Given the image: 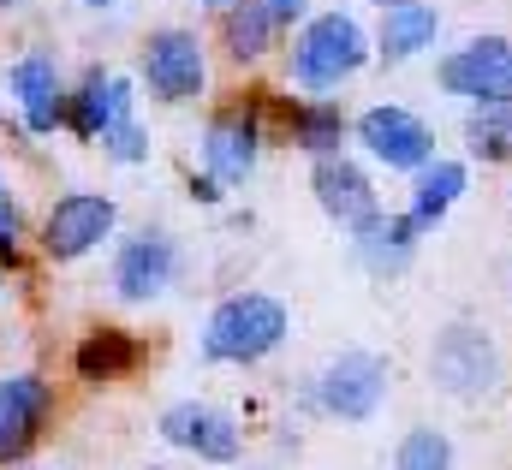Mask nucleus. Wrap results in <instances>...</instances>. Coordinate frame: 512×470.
I'll list each match as a JSON object with an SVG mask.
<instances>
[{"label":"nucleus","instance_id":"obj_1","mask_svg":"<svg viewBox=\"0 0 512 470\" xmlns=\"http://www.w3.org/2000/svg\"><path fill=\"white\" fill-rule=\"evenodd\" d=\"M370 54H376V36L352 12H316L298 24L286 48V84H298L304 96H334L370 66Z\"/></svg>","mask_w":512,"mask_h":470},{"label":"nucleus","instance_id":"obj_2","mask_svg":"<svg viewBox=\"0 0 512 470\" xmlns=\"http://www.w3.org/2000/svg\"><path fill=\"white\" fill-rule=\"evenodd\" d=\"M292 334V310L274 292H233L209 310L197 352L203 363H262L286 346Z\"/></svg>","mask_w":512,"mask_h":470},{"label":"nucleus","instance_id":"obj_3","mask_svg":"<svg viewBox=\"0 0 512 470\" xmlns=\"http://www.w3.org/2000/svg\"><path fill=\"white\" fill-rule=\"evenodd\" d=\"M137 78H143L149 96L167 102V108L197 102V96L209 90V48H203V36H197V30H179V24L149 30V42H143V54H137Z\"/></svg>","mask_w":512,"mask_h":470},{"label":"nucleus","instance_id":"obj_4","mask_svg":"<svg viewBox=\"0 0 512 470\" xmlns=\"http://www.w3.org/2000/svg\"><path fill=\"white\" fill-rule=\"evenodd\" d=\"M429 381L447 399H483L501 387V346L477 322H453L429 346Z\"/></svg>","mask_w":512,"mask_h":470},{"label":"nucleus","instance_id":"obj_5","mask_svg":"<svg viewBox=\"0 0 512 470\" xmlns=\"http://www.w3.org/2000/svg\"><path fill=\"white\" fill-rule=\"evenodd\" d=\"M179 268H185L179 238L161 233V227H143V233L120 238V250L108 262V286L120 304H155L179 286Z\"/></svg>","mask_w":512,"mask_h":470},{"label":"nucleus","instance_id":"obj_6","mask_svg":"<svg viewBox=\"0 0 512 470\" xmlns=\"http://www.w3.org/2000/svg\"><path fill=\"white\" fill-rule=\"evenodd\" d=\"M120 227V203L108 191H66L54 197V209L42 215V256L48 262H84L90 250H102Z\"/></svg>","mask_w":512,"mask_h":470},{"label":"nucleus","instance_id":"obj_7","mask_svg":"<svg viewBox=\"0 0 512 470\" xmlns=\"http://www.w3.org/2000/svg\"><path fill=\"white\" fill-rule=\"evenodd\" d=\"M387 381H393L387 357L352 346V352L328 357L322 375H316L310 387H316V405H322L328 417H340V423H370V417L382 411V399H387Z\"/></svg>","mask_w":512,"mask_h":470},{"label":"nucleus","instance_id":"obj_8","mask_svg":"<svg viewBox=\"0 0 512 470\" xmlns=\"http://www.w3.org/2000/svg\"><path fill=\"white\" fill-rule=\"evenodd\" d=\"M435 84L459 102H512V42L507 36H471L465 48L435 60Z\"/></svg>","mask_w":512,"mask_h":470},{"label":"nucleus","instance_id":"obj_9","mask_svg":"<svg viewBox=\"0 0 512 470\" xmlns=\"http://www.w3.org/2000/svg\"><path fill=\"white\" fill-rule=\"evenodd\" d=\"M352 137L364 143V155H370L376 167H387V173H417V167L435 155L429 119H417L411 108H399V102L364 108V114L352 119Z\"/></svg>","mask_w":512,"mask_h":470},{"label":"nucleus","instance_id":"obj_10","mask_svg":"<svg viewBox=\"0 0 512 470\" xmlns=\"http://www.w3.org/2000/svg\"><path fill=\"white\" fill-rule=\"evenodd\" d=\"M6 90L18 102V119L30 137H48L66 125V72H60V54L54 48H24L12 66H6Z\"/></svg>","mask_w":512,"mask_h":470},{"label":"nucleus","instance_id":"obj_11","mask_svg":"<svg viewBox=\"0 0 512 470\" xmlns=\"http://www.w3.org/2000/svg\"><path fill=\"white\" fill-rule=\"evenodd\" d=\"M155 429H161L167 447H179V453H191V459H203V465H239V453H245V429H239L227 411L203 405V399L167 405V411L155 417Z\"/></svg>","mask_w":512,"mask_h":470},{"label":"nucleus","instance_id":"obj_12","mask_svg":"<svg viewBox=\"0 0 512 470\" xmlns=\"http://www.w3.org/2000/svg\"><path fill=\"white\" fill-rule=\"evenodd\" d=\"M310 191H316V209H322L328 221H340L346 233L382 209L370 167H364V161H352L346 149H340V155H316V161H310Z\"/></svg>","mask_w":512,"mask_h":470},{"label":"nucleus","instance_id":"obj_13","mask_svg":"<svg viewBox=\"0 0 512 470\" xmlns=\"http://www.w3.org/2000/svg\"><path fill=\"white\" fill-rule=\"evenodd\" d=\"M262 161V119L251 108H221V114L203 125V173L221 179L227 191L245 185Z\"/></svg>","mask_w":512,"mask_h":470},{"label":"nucleus","instance_id":"obj_14","mask_svg":"<svg viewBox=\"0 0 512 470\" xmlns=\"http://www.w3.org/2000/svg\"><path fill=\"white\" fill-rule=\"evenodd\" d=\"M54 417V387L42 375H6L0 381V465H18Z\"/></svg>","mask_w":512,"mask_h":470},{"label":"nucleus","instance_id":"obj_15","mask_svg":"<svg viewBox=\"0 0 512 470\" xmlns=\"http://www.w3.org/2000/svg\"><path fill=\"white\" fill-rule=\"evenodd\" d=\"M131 102H137V84L126 72H108V66H90L72 96H66V125L84 137V143H102L120 119H131Z\"/></svg>","mask_w":512,"mask_h":470},{"label":"nucleus","instance_id":"obj_16","mask_svg":"<svg viewBox=\"0 0 512 470\" xmlns=\"http://www.w3.org/2000/svg\"><path fill=\"white\" fill-rule=\"evenodd\" d=\"M417 215L405 209V215H370V221H358L352 227V256L376 274V280H387V274H405L411 268V256H417Z\"/></svg>","mask_w":512,"mask_h":470},{"label":"nucleus","instance_id":"obj_17","mask_svg":"<svg viewBox=\"0 0 512 470\" xmlns=\"http://www.w3.org/2000/svg\"><path fill=\"white\" fill-rule=\"evenodd\" d=\"M435 36H441V12H435L429 0H399V6L382 12L376 54H382L387 66H405V60H417L423 48H435Z\"/></svg>","mask_w":512,"mask_h":470},{"label":"nucleus","instance_id":"obj_18","mask_svg":"<svg viewBox=\"0 0 512 470\" xmlns=\"http://www.w3.org/2000/svg\"><path fill=\"white\" fill-rule=\"evenodd\" d=\"M465 185H471V167H465V161L429 155V161L411 173V215H417V227H423V233H429V227H441V221H447V209L465 197Z\"/></svg>","mask_w":512,"mask_h":470},{"label":"nucleus","instance_id":"obj_19","mask_svg":"<svg viewBox=\"0 0 512 470\" xmlns=\"http://www.w3.org/2000/svg\"><path fill=\"white\" fill-rule=\"evenodd\" d=\"M286 131H292V143H298V149L316 161V155H340V149H346V137H352V119L340 114L328 96H304V102H292Z\"/></svg>","mask_w":512,"mask_h":470},{"label":"nucleus","instance_id":"obj_20","mask_svg":"<svg viewBox=\"0 0 512 470\" xmlns=\"http://www.w3.org/2000/svg\"><path fill=\"white\" fill-rule=\"evenodd\" d=\"M137 357H143V346L131 340L126 328H96V334H84V340H78L72 369H78V381L102 387V381H120V375H131V369H137Z\"/></svg>","mask_w":512,"mask_h":470},{"label":"nucleus","instance_id":"obj_21","mask_svg":"<svg viewBox=\"0 0 512 470\" xmlns=\"http://www.w3.org/2000/svg\"><path fill=\"white\" fill-rule=\"evenodd\" d=\"M274 12L262 6V0H227L221 6V48L239 60V66H251V60H262L268 48H274Z\"/></svg>","mask_w":512,"mask_h":470},{"label":"nucleus","instance_id":"obj_22","mask_svg":"<svg viewBox=\"0 0 512 470\" xmlns=\"http://www.w3.org/2000/svg\"><path fill=\"white\" fill-rule=\"evenodd\" d=\"M465 149L477 161H512V102H477L465 114Z\"/></svg>","mask_w":512,"mask_h":470},{"label":"nucleus","instance_id":"obj_23","mask_svg":"<svg viewBox=\"0 0 512 470\" xmlns=\"http://www.w3.org/2000/svg\"><path fill=\"white\" fill-rule=\"evenodd\" d=\"M393 470H453V441L423 423L393 447Z\"/></svg>","mask_w":512,"mask_h":470},{"label":"nucleus","instance_id":"obj_24","mask_svg":"<svg viewBox=\"0 0 512 470\" xmlns=\"http://www.w3.org/2000/svg\"><path fill=\"white\" fill-rule=\"evenodd\" d=\"M102 155H108L114 167H143V161H149V131L137 125V114L120 119V125L102 137Z\"/></svg>","mask_w":512,"mask_h":470},{"label":"nucleus","instance_id":"obj_25","mask_svg":"<svg viewBox=\"0 0 512 470\" xmlns=\"http://www.w3.org/2000/svg\"><path fill=\"white\" fill-rule=\"evenodd\" d=\"M18 203L6 197V179H0V262H18Z\"/></svg>","mask_w":512,"mask_h":470},{"label":"nucleus","instance_id":"obj_26","mask_svg":"<svg viewBox=\"0 0 512 470\" xmlns=\"http://www.w3.org/2000/svg\"><path fill=\"white\" fill-rule=\"evenodd\" d=\"M262 6L274 12V24H280V30H286V24H304V18H310V0H262Z\"/></svg>","mask_w":512,"mask_h":470},{"label":"nucleus","instance_id":"obj_27","mask_svg":"<svg viewBox=\"0 0 512 470\" xmlns=\"http://www.w3.org/2000/svg\"><path fill=\"white\" fill-rule=\"evenodd\" d=\"M191 197H197V203H221V197H227V185L203 173V179H191Z\"/></svg>","mask_w":512,"mask_h":470},{"label":"nucleus","instance_id":"obj_28","mask_svg":"<svg viewBox=\"0 0 512 470\" xmlns=\"http://www.w3.org/2000/svg\"><path fill=\"white\" fill-rule=\"evenodd\" d=\"M78 6H90V12H108V6H120V0H78Z\"/></svg>","mask_w":512,"mask_h":470},{"label":"nucleus","instance_id":"obj_29","mask_svg":"<svg viewBox=\"0 0 512 470\" xmlns=\"http://www.w3.org/2000/svg\"><path fill=\"white\" fill-rule=\"evenodd\" d=\"M197 6H209V12H221V6H227V0H197Z\"/></svg>","mask_w":512,"mask_h":470},{"label":"nucleus","instance_id":"obj_30","mask_svg":"<svg viewBox=\"0 0 512 470\" xmlns=\"http://www.w3.org/2000/svg\"><path fill=\"white\" fill-rule=\"evenodd\" d=\"M0 470H42V465H24V459H18V465H0Z\"/></svg>","mask_w":512,"mask_h":470},{"label":"nucleus","instance_id":"obj_31","mask_svg":"<svg viewBox=\"0 0 512 470\" xmlns=\"http://www.w3.org/2000/svg\"><path fill=\"white\" fill-rule=\"evenodd\" d=\"M12 6H24V0H0V12H12Z\"/></svg>","mask_w":512,"mask_h":470},{"label":"nucleus","instance_id":"obj_32","mask_svg":"<svg viewBox=\"0 0 512 470\" xmlns=\"http://www.w3.org/2000/svg\"><path fill=\"white\" fill-rule=\"evenodd\" d=\"M370 6H382V12H387V6H399V0H370Z\"/></svg>","mask_w":512,"mask_h":470},{"label":"nucleus","instance_id":"obj_33","mask_svg":"<svg viewBox=\"0 0 512 470\" xmlns=\"http://www.w3.org/2000/svg\"><path fill=\"white\" fill-rule=\"evenodd\" d=\"M0 286H6V280H0Z\"/></svg>","mask_w":512,"mask_h":470}]
</instances>
